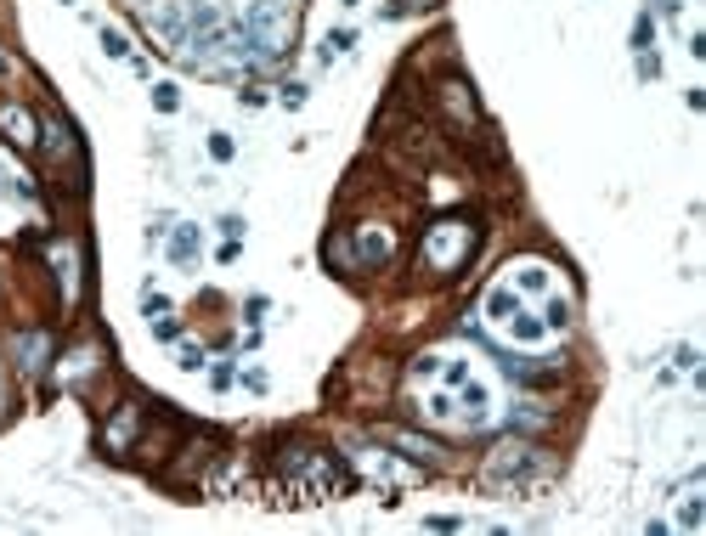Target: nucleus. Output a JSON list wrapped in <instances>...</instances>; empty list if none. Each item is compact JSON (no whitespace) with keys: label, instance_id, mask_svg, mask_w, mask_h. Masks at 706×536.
Segmentation results:
<instances>
[{"label":"nucleus","instance_id":"nucleus-14","mask_svg":"<svg viewBox=\"0 0 706 536\" xmlns=\"http://www.w3.org/2000/svg\"><path fill=\"white\" fill-rule=\"evenodd\" d=\"M0 136H6L12 147L35 152V147H40V119L28 113V107H23L18 97H0Z\"/></svg>","mask_w":706,"mask_h":536},{"label":"nucleus","instance_id":"nucleus-25","mask_svg":"<svg viewBox=\"0 0 706 536\" xmlns=\"http://www.w3.org/2000/svg\"><path fill=\"white\" fill-rule=\"evenodd\" d=\"M305 97H311V90H305L300 80H288V85H283V107H305Z\"/></svg>","mask_w":706,"mask_h":536},{"label":"nucleus","instance_id":"nucleus-22","mask_svg":"<svg viewBox=\"0 0 706 536\" xmlns=\"http://www.w3.org/2000/svg\"><path fill=\"white\" fill-rule=\"evenodd\" d=\"M679 525H684V531H695V525H701V497H684V509H679Z\"/></svg>","mask_w":706,"mask_h":536},{"label":"nucleus","instance_id":"nucleus-17","mask_svg":"<svg viewBox=\"0 0 706 536\" xmlns=\"http://www.w3.org/2000/svg\"><path fill=\"white\" fill-rule=\"evenodd\" d=\"M170 260H176V266H192V260H198V226H176V237H170Z\"/></svg>","mask_w":706,"mask_h":536},{"label":"nucleus","instance_id":"nucleus-30","mask_svg":"<svg viewBox=\"0 0 706 536\" xmlns=\"http://www.w3.org/2000/svg\"><path fill=\"white\" fill-rule=\"evenodd\" d=\"M684 6V0H662V12H679Z\"/></svg>","mask_w":706,"mask_h":536},{"label":"nucleus","instance_id":"nucleus-21","mask_svg":"<svg viewBox=\"0 0 706 536\" xmlns=\"http://www.w3.org/2000/svg\"><path fill=\"white\" fill-rule=\"evenodd\" d=\"M650 40H655V23H650V12H644V18L633 23V45H639V51H650Z\"/></svg>","mask_w":706,"mask_h":536},{"label":"nucleus","instance_id":"nucleus-2","mask_svg":"<svg viewBox=\"0 0 706 536\" xmlns=\"http://www.w3.org/2000/svg\"><path fill=\"white\" fill-rule=\"evenodd\" d=\"M486 243V226L475 221V214H441V221L424 226L419 237V260H412V271H419V283H458L469 271V260L481 254Z\"/></svg>","mask_w":706,"mask_h":536},{"label":"nucleus","instance_id":"nucleus-24","mask_svg":"<svg viewBox=\"0 0 706 536\" xmlns=\"http://www.w3.org/2000/svg\"><path fill=\"white\" fill-rule=\"evenodd\" d=\"M153 339H170V345H176V339H181V322H176V316H164V322H153Z\"/></svg>","mask_w":706,"mask_h":536},{"label":"nucleus","instance_id":"nucleus-12","mask_svg":"<svg viewBox=\"0 0 706 536\" xmlns=\"http://www.w3.org/2000/svg\"><path fill=\"white\" fill-rule=\"evenodd\" d=\"M492 328L503 333V339H514V345H526V350H543L548 339H554V328H548V322H543V311H531V305H526V299H520V305H514V311H509V316H503V322H492Z\"/></svg>","mask_w":706,"mask_h":536},{"label":"nucleus","instance_id":"nucleus-7","mask_svg":"<svg viewBox=\"0 0 706 536\" xmlns=\"http://www.w3.org/2000/svg\"><path fill=\"white\" fill-rule=\"evenodd\" d=\"M147 401L142 395H125V401H114L107 407V418L97 429V447L107 457H136V447H142V429H147Z\"/></svg>","mask_w":706,"mask_h":536},{"label":"nucleus","instance_id":"nucleus-32","mask_svg":"<svg viewBox=\"0 0 706 536\" xmlns=\"http://www.w3.org/2000/svg\"><path fill=\"white\" fill-rule=\"evenodd\" d=\"M345 6H357V0H345Z\"/></svg>","mask_w":706,"mask_h":536},{"label":"nucleus","instance_id":"nucleus-29","mask_svg":"<svg viewBox=\"0 0 706 536\" xmlns=\"http://www.w3.org/2000/svg\"><path fill=\"white\" fill-rule=\"evenodd\" d=\"M12 74H18V63H12V57L0 51V80H12Z\"/></svg>","mask_w":706,"mask_h":536},{"label":"nucleus","instance_id":"nucleus-13","mask_svg":"<svg viewBox=\"0 0 706 536\" xmlns=\"http://www.w3.org/2000/svg\"><path fill=\"white\" fill-rule=\"evenodd\" d=\"M503 283H509V288H514V294L526 299V305H531V299L543 305L548 294H554V271H548L543 260H514V266L503 271Z\"/></svg>","mask_w":706,"mask_h":536},{"label":"nucleus","instance_id":"nucleus-20","mask_svg":"<svg viewBox=\"0 0 706 536\" xmlns=\"http://www.w3.org/2000/svg\"><path fill=\"white\" fill-rule=\"evenodd\" d=\"M102 51L107 57H130V40L119 35V28H102Z\"/></svg>","mask_w":706,"mask_h":536},{"label":"nucleus","instance_id":"nucleus-33","mask_svg":"<svg viewBox=\"0 0 706 536\" xmlns=\"http://www.w3.org/2000/svg\"><path fill=\"white\" fill-rule=\"evenodd\" d=\"M0 401H6V395H0Z\"/></svg>","mask_w":706,"mask_h":536},{"label":"nucleus","instance_id":"nucleus-18","mask_svg":"<svg viewBox=\"0 0 706 536\" xmlns=\"http://www.w3.org/2000/svg\"><path fill=\"white\" fill-rule=\"evenodd\" d=\"M350 45H357V35H350V28H333V35L322 40V63H333V57H345Z\"/></svg>","mask_w":706,"mask_h":536},{"label":"nucleus","instance_id":"nucleus-6","mask_svg":"<svg viewBox=\"0 0 706 536\" xmlns=\"http://www.w3.org/2000/svg\"><path fill=\"white\" fill-rule=\"evenodd\" d=\"M192 492L209 497V502H238V497L260 492V480H255V469H249V457H243V452H209V463L198 469Z\"/></svg>","mask_w":706,"mask_h":536},{"label":"nucleus","instance_id":"nucleus-5","mask_svg":"<svg viewBox=\"0 0 706 536\" xmlns=\"http://www.w3.org/2000/svg\"><path fill=\"white\" fill-rule=\"evenodd\" d=\"M238 35L255 63H283L288 45H294V12L283 0H249V12L238 18Z\"/></svg>","mask_w":706,"mask_h":536},{"label":"nucleus","instance_id":"nucleus-4","mask_svg":"<svg viewBox=\"0 0 706 536\" xmlns=\"http://www.w3.org/2000/svg\"><path fill=\"white\" fill-rule=\"evenodd\" d=\"M396 260V226L390 221H362L350 232L328 237V266L350 271V277H367V271H385Z\"/></svg>","mask_w":706,"mask_h":536},{"label":"nucleus","instance_id":"nucleus-10","mask_svg":"<svg viewBox=\"0 0 706 536\" xmlns=\"http://www.w3.org/2000/svg\"><path fill=\"white\" fill-rule=\"evenodd\" d=\"M142 23H147V35L164 45V51H187V12L176 6V0H142Z\"/></svg>","mask_w":706,"mask_h":536},{"label":"nucleus","instance_id":"nucleus-19","mask_svg":"<svg viewBox=\"0 0 706 536\" xmlns=\"http://www.w3.org/2000/svg\"><path fill=\"white\" fill-rule=\"evenodd\" d=\"M153 107H159V113H176V107H181V90H176V85H153Z\"/></svg>","mask_w":706,"mask_h":536},{"label":"nucleus","instance_id":"nucleus-3","mask_svg":"<svg viewBox=\"0 0 706 536\" xmlns=\"http://www.w3.org/2000/svg\"><path fill=\"white\" fill-rule=\"evenodd\" d=\"M554 480H560V457L548 447H537L531 435H509V440H498V447L481 457V486L509 492V497H537Z\"/></svg>","mask_w":706,"mask_h":536},{"label":"nucleus","instance_id":"nucleus-23","mask_svg":"<svg viewBox=\"0 0 706 536\" xmlns=\"http://www.w3.org/2000/svg\"><path fill=\"white\" fill-rule=\"evenodd\" d=\"M232 152H238V142H232V136H209V159H232Z\"/></svg>","mask_w":706,"mask_h":536},{"label":"nucleus","instance_id":"nucleus-9","mask_svg":"<svg viewBox=\"0 0 706 536\" xmlns=\"http://www.w3.org/2000/svg\"><path fill=\"white\" fill-rule=\"evenodd\" d=\"M435 113L447 119V125L458 130V136H469L475 125H481V107H475V90H469V80L464 74H447V80H435Z\"/></svg>","mask_w":706,"mask_h":536},{"label":"nucleus","instance_id":"nucleus-15","mask_svg":"<svg viewBox=\"0 0 706 536\" xmlns=\"http://www.w3.org/2000/svg\"><path fill=\"white\" fill-rule=\"evenodd\" d=\"M45 356H51V339H45V333H18V361H23V373H40Z\"/></svg>","mask_w":706,"mask_h":536},{"label":"nucleus","instance_id":"nucleus-16","mask_svg":"<svg viewBox=\"0 0 706 536\" xmlns=\"http://www.w3.org/2000/svg\"><path fill=\"white\" fill-rule=\"evenodd\" d=\"M40 147L51 152V159H68V152H74V136H68L63 119H45V125H40Z\"/></svg>","mask_w":706,"mask_h":536},{"label":"nucleus","instance_id":"nucleus-28","mask_svg":"<svg viewBox=\"0 0 706 536\" xmlns=\"http://www.w3.org/2000/svg\"><path fill=\"white\" fill-rule=\"evenodd\" d=\"M424 525H429V531H458V519H452V514H429Z\"/></svg>","mask_w":706,"mask_h":536},{"label":"nucleus","instance_id":"nucleus-31","mask_svg":"<svg viewBox=\"0 0 706 536\" xmlns=\"http://www.w3.org/2000/svg\"><path fill=\"white\" fill-rule=\"evenodd\" d=\"M0 187H6V192H18V187H12V181H6V170H0Z\"/></svg>","mask_w":706,"mask_h":536},{"label":"nucleus","instance_id":"nucleus-1","mask_svg":"<svg viewBox=\"0 0 706 536\" xmlns=\"http://www.w3.org/2000/svg\"><path fill=\"white\" fill-rule=\"evenodd\" d=\"M357 486V469L345 463L333 447L288 435L266 452V474H260V492L271 509H322V502L345 497Z\"/></svg>","mask_w":706,"mask_h":536},{"label":"nucleus","instance_id":"nucleus-11","mask_svg":"<svg viewBox=\"0 0 706 536\" xmlns=\"http://www.w3.org/2000/svg\"><path fill=\"white\" fill-rule=\"evenodd\" d=\"M373 440H379V447H390V452H402V457H412L419 469H441V463H447V447H441V440L412 435V429H396V423H379Z\"/></svg>","mask_w":706,"mask_h":536},{"label":"nucleus","instance_id":"nucleus-8","mask_svg":"<svg viewBox=\"0 0 706 536\" xmlns=\"http://www.w3.org/2000/svg\"><path fill=\"white\" fill-rule=\"evenodd\" d=\"M357 474H367V480L379 486L385 509H396V497H402L407 486H419V480H424V469L412 463V457L390 452V447H373V452H362V457H357Z\"/></svg>","mask_w":706,"mask_h":536},{"label":"nucleus","instance_id":"nucleus-27","mask_svg":"<svg viewBox=\"0 0 706 536\" xmlns=\"http://www.w3.org/2000/svg\"><path fill=\"white\" fill-rule=\"evenodd\" d=\"M181 367H192V373H198V367H204V350H198V345H181Z\"/></svg>","mask_w":706,"mask_h":536},{"label":"nucleus","instance_id":"nucleus-26","mask_svg":"<svg viewBox=\"0 0 706 536\" xmlns=\"http://www.w3.org/2000/svg\"><path fill=\"white\" fill-rule=\"evenodd\" d=\"M429 6H435V0H390V18H402V12H429Z\"/></svg>","mask_w":706,"mask_h":536}]
</instances>
